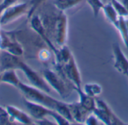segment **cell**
I'll return each instance as SVG.
<instances>
[{"label":"cell","mask_w":128,"mask_h":125,"mask_svg":"<svg viewBox=\"0 0 128 125\" xmlns=\"http://www.w3.org/2000/svg\"><path fill=\"white\" fill-rule=\"evenodd\" d=\"M0 51H1V49H0Z\"/></svg>","instance_id":"cell-34"},{"label":"cell","mask_w":128,"mask_h":125,"mask_svg":"<svg viewBox=\"0 0 128 125\" xmlns=\"http://www.w3.org/2000/svg\"><path fill=\"white\" fill-rule=\"evenodd\" d=\"M4 50H6L8 52H10L14 56H19V57L23 54V49H22V46L14 39L11 40V42L8 44V46L6 47V49Z\"/></svg>","instance_id":"cell-20"},{"label":"cell","mask_w":128,"mask_h":125,"mask_svg":"<svg viewBox=\"0 0 128 125\" xmlns=\"http://www.w3.org/2000/svg\"><path fill=\"white\" fill-rule=\"evenodd\" d=\"M29 19H30V25L32 28L39 35V37L42 39L44 44H46V46L53 52L54 55L56 56L58 52V48H57L55 46V44L52 42V40L49 38L47 32L42 22L40 16L34 13Z\"/></svg>","instance_id":"cell-8"},{"label":"cell","mask_w":128,"mask_h":125,"mask_svg":"<svg viewBox=\"0 0 128 125\" xmlns=\"http://www.w3.org/2000/svg\"><path fill=\"white\" fill-rule=\"evenodd\" d=\"M120 1L122 2V4H124V6L125 7V8L128 11V0H120Z\"/></svg>","instance_id":"cell-29"},{"label":"cell","mask_w":128,"mask_h":125,"mask_svg":"<svg viewBox=\"0 0 128 125\" xmlns=\"http://www.w3.org/2000/svg\"><path fill=\"white\" fill-rule=\"evenodd\" d=\"M74 90L76 91L79 96V103L87 110L92 112L96 107V98L87 94L82 88L74 87Z\"/></svg>","instance_id":"cell-14"},{"label":"cell","mask_w":128,"mask_h":125,"mask_svg":"<svg viewBox=\"0 0 128 125\" xmlns=\"http://www.w3.org/2000/svg\"></svg>","instance_id":"cell-35"},{"label":"cell","mask_w":128,"mask_h":125,"mask_svg":"<svg viewBox=\"0 0 128 125\" xmlns=\"http://www.w3.org/2000/svg\"><path fill=\"white\" fill-rule=\"evenodd\" d=\"M40 18L49 38L55 46L59 48L65 45L68 37V17L65 13L54 6V10H46Z\"/></svg>","instance_id":"cell-1"},{"label":"cell","mask_w":128,"mask_h":125,"mask_svg":"<svg viewBox=\"0 0 128 125\" xmlns=\"http://www.w3.org/2000/svg\"><path fill=\"white\" fill-rule=\"evenodd\" d=\"M86 2L91 7L94 17H97L100 10L103 9L105 3L102 0H86Z\"/></svg>","instance_id":"cell-21"},{"label":"cell","mask_w":128,"mask_h":125,"mask_svg":"<svg viewBox=\"0 0 128 125\" xmlns=\"http://www.w3.org/2000/svg\"><path fill=\"white\" fill-rule=\"evenodd\" d=\"M50 117H52L53 118V120L56 122V123L57 124L68 125L70 124V122L66 118H64L63 116H62L61 114H59L58 112H57L55 110H52Z\"/></svg>","instance_id":"cell-25"},{"label":"cell","mask_w":128,"mask_h":125,"mask_svg":"<svg viewBox=\"0 0 128 125\" xmlns=\"http://www.w3.org/2000/svg\"><path fill=\"white\" fill-rule=\"evenodd\" d=\"M17 1H18V0H3L2 3V4L4 5V7L6 8L9 7L10 5H11V4H14V3H16Z\"/></svg>","instance_id":"cell-28"},{"label":"cell","mask_w":128,"mask_h":125,"mask_svg":"<svg viewBox=\"0 0 128 125\" xmlns=\"http://www.w3.org/2000/svg\"><path fill=\"white\" fill-rule=\"evenodd\" d=\"M12 124L13 122L11 121L6 108L0 106V124L9 125Z\"/></svg>","instance_id":"cell-24"},{"label":"cell","mask_w":128,"mask_h":125,"mask_svg":"<svg viewBox=\"0 0 128 125\" xmlns=\"http://www.w3.org/2000/svg\"><path fill=\"white\" fill-rule=\"evenodd\" d=\"M116 29L118 31L124 46L127 49H128V23L126 17L120 16L118 25Z\"/></svg>","instance_id":"cell-18"},{"label":"cell","mask_w":128,"mask_h":125,"mask_svg":"<svg viewBox=\"0 0 128 125\" xmlns=\"http://www.w3.org/2000/svg\"><path fill=\"white\" fill-rule=\"evenodd\" d=\"M51 52H53L50 48L48 49H41L38 53V58L42 62H48L51 58ZM54 54V53H53Z\"/></svg>","instance_id":"cell-26"},{"label":"cell","mask_w":128,"mask_h":125,"mask_svg":"<svg viewBox=\"0 0 128 125\" xmlns=\"http://www.w3.org/2000/svg\"><path fill=\"white\" fill-rule=\"evenodd\" d=\"M83 91L89 96L97 98L102 93V87L98 83L89 82L84 86Z\"/></svg>","instance_id":"cell-19"},{"label":"cell","mask_w":128,"mask_h":125,"mask_svg":"<svg viewBox=\"0 0 128 125\" xmlns=\"http://www.w3.org/2000/svg\"><path fill=\"white\" fill-rule=\"evenodd\" d=\"M17 88L22 92L24 98L37 104H42L53 110H56L60 100H58L48 95L47 93L31 86L26 85L22 82H20Z\"/></svg>","instance_id":"cell-2"},{"label":"cell","mask_w":128,"mask_h":125,"mask_svg":"<svg viewBox=\"0 0 128 125\" xmlns=\"http://www.w3.org/2000/svg\"><path fill=\"white\" fill-rule=\"evenodd\" d=\"M22 60L6 50L0 51V74L7 70H20Z\"/></svg>","instance_id":"cell-10"},{"label":"cell","mask_w":128,"mask_h":125,"mask_svg":"<svg viewBox=\"0 0 128 125\" xmlns=\"http://www.w3.org/2000/svg\"><path fill=\"white\" fill-rule=\"evenodd\" d=\"M0 82H1V74H0Z\"/></svg>","instance_id":"cell-32"},{"label":"cell","mask_w":128,"mask_h":125,"mask_svg":"<svg viewBox=\"0 0 128 125\" xmlns=\"http://www.w3.org/2000/svg\"><path fill=\"white\" fill-rule=\"evenodd\" d=\"M29 10L28 2L14 3L9 7L6 8L0 15L1 25L10 23L16 19L20 18L23 14H27Z\"/></svg>","instance_id":"cell-6"},{"label":"cell","mask_w":128,"mask_h":125,"mask_svg":"<svg viewBox=\"0 0 128 125\" xmlns=\"http://www.w3.org/2000/svg\"><path fill=\"white\" fill-rule=\"evenodd\" d=\"M42 76L49 86L63 98L69 95L70 89H74V86L56 69L52 70L46 68L43 70Z\"/></svg>","instance_id":"cell-3"},{"label":"cell","mask_w":128,"mask_h":125,"mask_svg":"<svg viewBox=\"0 0 128 125\" xmlns=\"http://www.w3.org/2000/svg\"><path fill=\"white\" fill-rule=\"evenodd\" d=\"M102 10H103L106 19L108 20V21L111 24H112L116 28H117V26L118 25L120 16L118 15V14L117 13L116 9L113 8L112 4L110 2L105 3Z\"/></svg>","instance_id":"cell-15"},{"label":"cell","mask_w":128,"mask_h":125,"mask_svg":"<svg viewBox=\"0 0 128 125\" xmlns=\"http://www.w3.org/2000/svg\"><path fill=\"white\" fill-rule=\"evenodd\" d=\"M20 82L15 70H7L1 73V82L7 83L17 88Z\"/></svg>","instance_id":"cell-16"},{"label":"cell","mask_w":128,"mask_h":125,"mask_svg":"<svg viewBox=\"0 0 128 125\" xmlns=\"http://www.w3.org/2000/svg\"><path fill=\"white\" fill-rule=\"evenodd\" d=\"M0 26H1V23H0Z\"/></svg>","instance_id":"cell-33"},{"label":"cell","mask_w":128,"mask_h":125,"mask_svg":"<svg viewBox=\"0 0 128 125\" xmlns=\"http://www.w3.org/2000/svg\"><path fill=\"white\" fill-rule=\"evenodd\" d=\"M6 110L10 117L11 121L16 122L20 124L26 125H31L33 124L32 116H29L25 112L14 106H7Z\"/></svg>","instance_id":"cell-13"},{"label":"cell","mask_w":128,"mask_h":125,"mask_svg":"<svg viewBox=\"0 0 128 125\" xmlns=\"http://www.w3.org/2000/svg\"><path fill=\"white\" fill-rule=\"evenodd\" d=\"M99 119L92 112L86 118L85 124L87 125H98L99 124Z\"/></svg>","instance_id":"cell-27"},{"label":"cell","mask_w":128,"mask_h":125,"mask_svg":"<svg viewBox=\"0 0 128 125\" xmlns=\"http://www.w3.org/2000/svg\"><path fill=\"white\" fill-rule=\"evenodd\" d=\"M104 3H106V2H109V0H102Z\"/></svg>","instance_id":"cell-31"},{"label":"cell","mask_w":128,"mask_h":125,"mask_svg":"<svg viewBox=\"0 0 128 125\" xmlns=\"http://www.w3.org/2000/svg\"><path fill=\"white\" fill-rule=\"evenodd\" d=\"M5 9V8L4 7V5L2 4V3H0V15L2 14V13L3 12V10Z\"/></svg>","instance_id":"cell-30"},{"label":"cell","mask_w":128,"mask_h":125,"mask_svg":"<svg viewBox=\"0 0 128 125\" xmlns=\"http://www.w3.org/2000/svg\"><path fill=\"white\" fill-rule=\"evenodd\" d=\"M55 67L56 70L61 73L63 76L74 86V88H81V76L74 56H72L71 58L65 64L62 65L56 64Z\"/></svg>","instance_id":"cell-4"},{"label":"cell","mask_w":128,"mask_h":125,"mask_svg":"<svg viewBox=\"0 0 128 125\" xmlns=\"http://www.w3.org/2000/svg\"><path fill=\"white\" fill-rule=\"evenodd\" d=\"M98 119L106 125L125 124L110 109L106 103L102 100L96 99V107L92 112Z\"/></svg>","instance_id":"cell-5"},{"label":"cell","mask_w":128,"mask_h":125,"mask_svg":"<svg viewBox=\"0 0 128 125\" xmlns=\"http://www.w3.org/2000/svg\"><path fill=\"white\" fill-rule=\"evenodd\" d=\"M47 0H31L29 4V10L27 14V17L29 19L37 10L38 8H40L44 2H46Z\"/></svg>","instance_id":"cell-23"},{"label":"cell","mask_w":128,"mask_h":125,"mask_svg":"<svg viewBox=\"0 0 128 125\" xmlns=\"http://www.w3.org/2000/svg\"><path fill=\"white\" fill-rule=\"evenodd\" d=\"M112 53L114 68L119 74L128 76V59L118 44L114 43L112 44Z\"/></svg>","instance_id":"cell-9"},{"label":"cell","mask_w":128,"mask_h":125,"mask_svg":"<svg viewBox=\"0 0 128 125\" xmlns=\"http://www.w3.org/2000/svg\"><path fill=\"white\" fill-rule=\"evenodd\" d=\"M20 70H22L26 78L28 80L31 85L47 94L50 93L51 92V87L49 86L46 80L44 78L43 76L38 74L36 71H34L33 69H32L26 63L22 62Z\"/></svg>","instance_id":"cell-7"},{"label":"cell","mask_w":128,"mask_h":125,"mask_svg":"<svg viewBox=\"0 0 128 125\" xmlns=\"http://www.w3.org/2000/svg\"><path fill=\"white\" fill-rule=\"evenodd\" d=\"M26 107L27 108L30 116L37 120H40L47 116H50L53 110L50 109L42 104L32 102L26 98L23 99Z\"/></svg>","instance_id":"cell-11"},{"label":"cell","mask_w":128,"mask_h":125,"mask_svg":"<svg viewBox=\"0 0 128 125\" xmlns=\"http://www.w3.org/2000/svg\"><path fill=\"white\" fill-rule=\"evenodd\" d=\"M109 2L112 4L119 16L124 17L128 16V11L120 0H109Z\"/></svg>","instance_id":"cell-22"},{"label":"cell","mask_w":128,"mask_h":125,"mask_svg":"<svg viewBox=\"0 0 128 125\" xmlns=\"http://www.w3.org/2000/svg\"><path fill=\"white\" fill-rule=\"evenodd\" d=\"M68 106L74 122L79 124H85L87 117L92 113L84 108L79 102L68 104Z\"/></svg>","instance_id":"cell-12"},{"label":"cell","mask_w":128,"mask_h":125,"mask_svg":"<svg viewBox=\"0 0 128 125\" xmlns=\"http://www.w3.org/2000/svg\"><path fill=\"white\" fill-rule=\"evenodd\" d=\"M83 0H52L53 4L58 10L65 12L66 10L80 5Z\"/></svg>","instance_id":"cell-17"}]
</instances>
